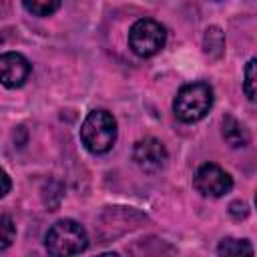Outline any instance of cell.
Returning a JSON list of instances; mask_svg holds the SVG:
<instances>
[{
	"label": "cell",
	"instance_id": "1",
	"mask_svg": "<svg viewBox=\"0 0 257 257\" xmlns=\"http://www.w3.org/2000/svg\"><path fill=\"white\" fill-rule=\"evenodd\" d=\"M80 141L92 155L108 153L116 141V120L108 110L96 108L86 114L80 124Z\"/></svg>",
	"mask_w": 257,
	"mask_h": 257
},
{
	"label": "cell",
	"instance_id": "2",
	"mask_svg": "<svg viewBox=\"0 0 257 257\" xmlns=\"http://www.w3.org/2000/svg\"><path fill=\"white\" fill-rule=\"evenodd\" d=\"M213 106V88L207 82H189L179 88L173 110L175 116L183 122H197L201 120Z\"/></svg>",
	"mask_w": 257,
	"mask_h": 257
},
{
	"label": "cell",
	"instance_id": "3",
	"mask_svg": "<svg viewBox=\"0 0 257 257\" xmlns=\"http://www.w3.org/2000/svg\"><path fill=\"white\" fill-rule=\"evenodd\" d=\"M44 245L46 251L54 257L78 255L88 247V235L80 223L72 219H62L48 229L44 237Z\"/></svg>",
	"mask_w": 257,
	"mask_h": 257
},
{
	"label": "cell",
	"instance_id": "4",
	"mask_svg": "<svg viewBox=\"0 0 257 257\" xmlns=\"http://www.w3.org/2000/svg\"><path fill=\"white\" fill-rule=\"evenodd\" d=\"M167 42V30L161 22L153 18L137 20L128 30V46L137 56H153Z\"/></svg>",
	"mask_w": 257,
	"mask_h": 257
},
{
	"label": "cell",
	"instance_id": "5",
	"mask_svg": "<svg viewBox=\"0 0 257 257\" xmlns=\"http://www.w3.org/2000/svg\"><path fill=\"white\" fill-rule=\"evenodd\" d=\"M231 187H233L231 175L215 163H207L199 167L195 175V189L205 197H215V199L223 197L231 191Z\"/></svg>",
	"mask_w": 257,
	"mask_h": 257
},
{
	"label": "cell",
	"instance_id": "6",
	"mask_svg": "<svg viewBox=\"0 0 257 257\" xmlns=\"http://www.w3.org/2000/svg\"><path fill=\"white\" fill-rule=\"evenodd\" d=\"M169 153L165 149V145L155 139V137H145L141 141L135 143L133 149V161L137 163V167L145 173H159L165 165H167Z\"/></svg>",
	"mask_w": 257,
	"mask_h": 257
},
{
	"label": "cell",
	"instance_id": "7",
	"mask_svg": "<svg viewBox=\"0 0 257 257\" xmlns=\"http://www.w3.org/2000/svg\"><path fill=\"white\" fill-rule=\"evenodd\" d=\"M0 74L6 88L22 86L30 74V62L20 52H4L0 56Z\"/></svg>",
	"mask_w": 257,
	"mask_h": 257
},
{
	"label": "cell",
	"instance_id": "8",
	"mask_svg": "<svg viewBox=\"0 0 257 257\" xmlns=\"http://www.w3.org/2000/svg\"><path fill=\"white\" fill-rule=\"evenodd\" d=\"M221 126H223V139L235 147V149H241V147H247L249 143V133L247 128L231 114H225L223 120H221Z\"/></svg>",
	"mask_w": 257,
	"mask_h": 257
},
{
	"label": "cell",
	"instance_id": "9",
	"mask_svg": "<svg viewBox=\"0 0 257 257\" xmlns=\"http://www.w3.org/2000/svg\"><path fill=\"white\" fill-rule=\"evenodd\" d=\"M203 48L209 56L213 58H219L223 54V48H225V34L219 26H209L205 30V38H203Z\"/></svg>",
	"mask_w": 257,
	"mask_h": 257
},
{
	"label": "cell",
	"instance_id": "10",
	"mask_svg": "<svg viewBox=\"0 0 257 257\" xmlns=\"http://www.w3.org/2000/svg\"><path fill=\"white\" fill-rule=\"evenodd\" d=\"M217 253L219 255H253V247L249 241L245 239H223L217 247Z\"/></svg>",
	"mask_w": 257,
	"mask_h": 257
},
{
	"label": "cell",
	"instance_id": "11",
	"mask_svg": "<svg viewBox=\"0 0 257 257\" xmlns=\"http://www.w3.org/2000/svg\"><path fill=\"white\" fill-rule=\"evenodd\" d=\"M22 4L34 16H50L60 8V0H22Z\"/></svg>",
	"mask_w": 257,
	"mask_h": 257
},
{
	"label": "cell",
	"instance_id": "12",
	"mask_svg": "<svg viewBox=\"0 0 257 257\" xmlns=\"http://www.w3.org/2000/svg\"><path fill=\"white\" fill-rule=\"evenodd\" d=\"M245 94L257 102V58H251L245 66V80H243Z\"/></svg>",
	"mask_w": 257,
	"mask_h": 257
},
{
	"label": "cell",
	"instance_id": "13",
	"mask_svg": "<svg viewBox=\"0 0 257 257\" xmlns=\"http://www.w3.org/2000/svg\"><path fill=\"white\" fill-rule=\"evenodd\" d=\"M14 225H12V219L8 215H2L0 217V251L8 249V245L14 241Z\"/></svg>",
	"mask_w": 257,
	"mask_h": 257
},
{
	"label": "cell",
	"instance_id": "14",
	"mask_svg": "<svg viewBox=\"0 0 257 257\" xmlns=\"http://www.w3.org/2000/svg\"><path fill=\"white\" fill-rule=\"evenodd\" d=\"M229 213L233 215V217H247V205L245 203H241V201H235V203H231V207H229Z\"/></svg>",
	"mask_w": 257,
	"mask_h": 257
},
{
	"label": "cell",
	"instance_id": "15",
	"mask_svg": "<svg viewBox=\"0 0 257 257\" xmlns=\"http://www.w3.org/2000/svg\"><path fill=\"white\" fill-rule=\"evenodd\" d=\"M2 181H4V189H2V193H0V195L4 197V195H8V191H10V179H8V175H6V173H2Z\"/></svg>",
	"mask_w": 257,
	"mask_h": 257
},
{
	"label": "cell",
	"instance_id": "16",
	"mask_svg": "<svg viewBox=\"0 0 257 257\" xmlns=\"http://www.w3.org/2000/svg\"><path fill=\"white\" fill-rule=\"evenodd\" d=\"M255 207H257V197H255Z\"/></svg>",
	"mask_w": 257,
	"mask_h": 257
},
{
	"label": "cell",
	"instance_id": "17",
	"mask_svg": "<svg viewBox=\"0 0 257 257\" xmlns=\"http://www.w3.org/2000/svg\"><path fill=\"white\" fill-rule=\"evenodd\" d=\"M213 2H223V0H213Z\"/></svg>",
	"mask_w": 257,
	"mask_h": 257
}]
</instances>
